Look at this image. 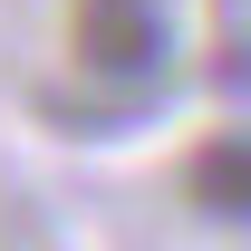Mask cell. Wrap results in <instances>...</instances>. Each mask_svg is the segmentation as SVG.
<instances>
[{"label": "cell", "mask_w": 251, "mask_h": 251, "mask_svg": "<svg viewBox=\"0 0 251 251\" xmlns=\"http://www.w3.org/2000/svg\"><path fill=\"white\" fill-rule=\"evenodd\" d=\"M68 29H77V58H87L97 77H145V68L164 58L155 0H77V10H68Z\"/></svg>", "instance_id": "6da1fadb"}, {"label": "cell", "mask_w": 251, "mask_h": 251, "mask_svg": "<svg viewBox=\"0 0 251 251\" xmlns=\"http://www.w3.org/2000/svg\"><path fill=\"white\" fill-rule=\"evenodd\" d=\"M193 203L222 222H251V135H213L193 155Z\"/></svg>", "instance_id": "7a4b0ae2"}]
</instances>
